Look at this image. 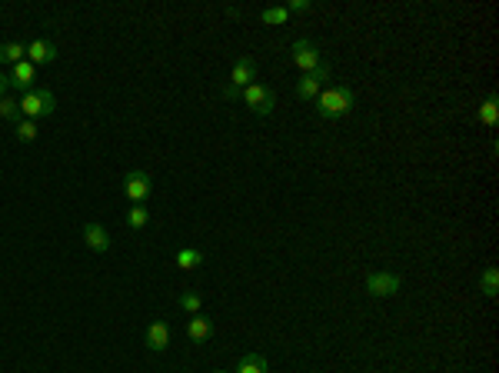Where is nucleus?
Returning a JSON list of instances; mask_svg holds the SVG:
<instances>
[{
  "instance_id": "1",
  "label": "nucleus",
  "mask_w": 499,
  "mask_h": 373,
  "mask_svg": "<svg viewBox=\"0 0 499 373\" xmlns=\"http://www.w3.org/2000/svg\"><path fill=\"white\" fill-rule=\"evenodd\" d=\"M349 110H353V90L347 84H333V87H326L320 97H316V113H320V121H340V117H347Z\"/></svg>"
},
{
  "instance_id": "2",
  "label": "nucleus",
  "mask_w": 499,
  "mask_h": 373,
  "mask_svg": "<svg viewBox=\"0 0 499 373\" xmlns=\"http://www.w3.org/2000/svg\"><path fill=\"white\" fill-rule=\"evenodd\" d=\"M54 110H57V97H54V90H47V87H33L21 97V117L23 121L54 117Z\"/></svg>"
},
{
  "instance_id": "3",
  "label": "nucleus",
  "mask_w": 499,
  "mask_h": 373,
  "mask_svg": "<svg viewBox=\"0 0 499 373\" xmlns=\"http://www.w3.org/2000/svg\"><path fill=\"white\" fill-rule=\"evenodd\" d=\"M253 80H257V60L243 54L230 70V84L223 87V100H240V90L250 87Z\"/></svg>"
},
{
  "instance_id": "4",
  "label": "nucleus",
  "mask_w": 499,
  "mask_h": 373,
  "mask_svg": "<svg viewBox=\"0 0 499 373\" xmlns=\"http://www.w3.org/2000/svg\"><path fill=\"white\" fill-rule=\"evenodd\" d=\"M240 100L247 104L257 117H270L273 107H276V97H273V90L267 87V84H260V80H253L250 87L240 90Z\"/></svg>"
},
{
  "instance_id": "5",
  "label": "nucleus",
  "mask_w": 499,
  "mask_h": 373,
  "mask_svg": "<svg viewBox=\"0 0 499 373\" xmlns=\"http://www.w3.org/2000/svg\"><path fill=\"white\" fill-rule=\"evenodd\" d=\"M326 80H330V67L320 64L316 70H310V74H303V77L296 80V97H300V100H316L320 94H323Z\"/></svg>"
},
{
  "instance_id": "6",
  "label": "nucleus",
  "mask_w": 499,
  "mask_h": 373,
  "mask_svg": "<svg viewBox=\"0 0 499 373\" xmlns=\"http://www.w3.org/2000/svg\"><path fill=\"white\" fill-rule=\"evenodd\" d=\"M150 190H153V180L147 170H130V174L123 177V194H127L130 204H143V200L150 197Z\"/></svg>"
},
{
  "instance_id": "7",
  "label": "nucleus",
  "mask_w": 499,
  "mask_h": 373,
  "mask_svg": "<svg viewBox=\"0 0 499 373\" xmlns=\"http://www.w3.org/2000/svg\"><path fill=\"white\" fill-rule=\"evenodd\" d=\"M290 60H293V67H300L303 74H310V70H316V67L323 64L320 47H316L313 40H296L293 50H290Z\"/></svg>"
},
{
  "instance_id": "8",
  "label": "nucleus",
  "mask_w": 499,
  "mask_h": 373,
  "mask_svg": "<svg viewBox=\"0 0 499 373\" xmlns=\"http://www.w3.org/2000/svg\"><path fill=\"white\" fill-rule=\"evenodd\" d=\"M400 286H403V280L396 274H390V270H373L366 277L369 296H393V294H400Z\"/></svg>"
},
{
  "instance_id": "9",
  "label": "nucleus",
  "mask_w": 499,
  "mask_h": 373,
  "mask_svg": "<svg viewBox=\"0 0 499 373\" xmlns=\"http://www.w3.org/2000/svg\"><path fill=\"white\" fill-rule=\"evenodd\" d=\"M186 337L194 343H206L213 337V320L203 317V313H194V317L186 320Z\"/></svg>"
},
{
  "instance_id": "10",
  "label": "nucleus",
  "mask_w": 499,
  "mask_h": 373,
  "mask_svg": "<svg viewBox=\"0 0 499 373\" xmlns=\"http://www.w3.org/2000/svg\"><path fill=\"white\" fill-rule=\"evenodd\" d=\"M167 347H170V327L163 320H153L150 327H147V350L163 353Z\"/></svg>"
},
{
  "instance_id": "11",
  "label": "nucleus",
  "mask_w": 499,
  "mask_h": 373,
  "mask_svg": "<svg viewBox=\"0 0 499 373\" xmlns=\"http://www.w3.org/2000/svg\"><path fill=\"white\" fill-rule=\"evenodd\" d=\"M84 240H87V247L94 253H107L110 250V233L103 223H87L84 227Z\"/></svg>"
},
{
  "instance_id": "12",
  "label": "nucleus",
  "mask_w": 499,
  "mask_h": 373,
  "mask_svg": "<svg viewBox=\"0 0 499 373\" xmlns=\"http://www.w3.org/2000/svg\"><path fill=\"white\" fill-rule=\"evenodd\" d=\"M27 60H30L33 67L50 64V60H57V44L54 40H33V44H27Z\"/></svg>"
},
{
  "instance_id": "13",
  "label": "nucleus",
  "mask_w": 499,
  "mask_h": 373,
  "mask_svg": "<svg viewBox=\"0 0 499 373\" xmlns=\"http://www.w3.org/2000/svg\"><path fill=\"white\" fill-rule=\"evenodd\" d=\"M33 74H37V67L30 64V60H21L17 67H11V87L17 90H33Z\"/></svg>"
},
{
  "instance_id": "14",
  "label": "nucleus",
  "mask_w": 499,
  "mask_h": 373,
  "mask_svg": "<svg viewBox=\"0 0 499 373\" xmlns=\"http://www.w3.org/2000/svg\"><path fill=\"white\" fill-rule=\"evenodd\" d=\"M203 250H196V247H180V250L174 253V264L180 267V270H196V267H203Z\"/></svg>"
},
{
  "instance_id": "15",
  "label": "nucleus",
  "mask_w": 499,
  "mask_h": 373,
  "mask_svg": "<svg viewBox=\"0 0 499 373\" xmlns=\"http://www.w3.org/2000/svg\"><path fill=\"white\" fill-rule=\"evenodd\" d=\"M270 370V363L263 353H243L237 363V373H267Z\"/></svg>"
},
{
  "instance_id": "16",
  "label": "nucleus",
  "mask_w": 499,
  "mask_h": 373,
  "mask_svg": "<svg viewBox=\"0 0 499 373\" xmlns=\"http://www.w3.org/2000/svg\"><path fill=\"white\" fill-rule=\"evenodd\" d=\"M496 121H499V97L489 94V97L479 104V123H483V127H496Z\"/></svg>"
},
{
  "instance_id": "17",
  "label": "nucleus",
  "mask_w": 499,
  "mask_h": 373,
  "mask_svg": "<svg viewBox=\"0 0 499 373\" xmlns=\"http://www.w3.org/2000/svg\"><path fill=\"white\" fill-rule=\"evenodd\" d=\"M21 60H27L23 44H0V67H17Z\"/></svg>"
},
{
  "instance_id": "18",
  "label": "nucleus",
  "mask_w": 499,
  "mask_h": 373,
  "mask_svg": "<svg viewBox=\"0 0 499 373\" xmlns=\"http://www.w3.org/2000/svg\"><path fill=\"white\" fill-rule=\"evenodd\" d=\"M479 294L489 296V300L499 294V270L496 267H486V270H483V277H479Z\"/></svg>"
},
{
  "instance_id": "19",
  "label": "nucleus",
  "mask_w": 499,
  "mask_h": 373,
  "mask_svg": "<svg viewBox=\"0 0 499 373\" xmlns=\"http://www.w3.org/2000/svg\"><path fill=\"white\" fill-rule=\"evenodd\" d=\"M127 227H130V230H143V227H147V220H150V210L143 207V204H130V210H127Z\"/></svg>"
},
{
  "instance_id": "20",
  "label": "nucleus",
  "mask_w": 499,
  "mask_h": 373,
  "mask_svg": "<svg viewBox=\"0 0 499 373\" xmlns=\"http://www.w3.org/2000/svg\"><path fill=\"white\" fill-rule=\"evenodd\" d=\"M176 307L186 310V313H200V307H203V296L196 294V290H184V294L176 296Z\"/></svg>"
},
{
  "instance_id": "21",
  "label": "nucleus",
  "mask_w": 499,
  "mask_h": 373,
  "mask_svg": "<svg viewBox=\"0 0 499 373\" xmlns=\"http://www.w3.org/2000/svg\"><path fill=\"white\" fill-rule=\"evenodd\" d=\"M0 117L4 121H17L21 123V100H13V97H0Z\"/></svg>"
},
{
  "instance_id": "22",
  "label": "nucleus",
  "mask_w": 499,
  "mask_h": 373,
  "mask_svg": "<svg viewBox=\"0 0 499 373\" xmlns=\"http://www.w3.org/2000/svg\"><path fill=\"white\" fill-rule=\"evenodd\" d=\"M263 23H270V27H283V23L290 21V13H286V7H267V11L260 13Z\"/></svg>"
},
{
  "instance_id": "23",
  "label": "nucleus",
  "mask_w": 499,
  "mask_h": 373,
  "mask_svg": "<svg viewBox=\"0 0 499 373\" xmlns=\"http://www.w3.org/2000/svg\"><path fill=\"white\" fill-rule=\"evenodd\" d=\"M13 133H17V140L21 143H30V140H37V133L40 130H37V121H21Z\"/></svg>"
},
{
  "instance_id": "24",
  "label": "nucleus",
  "mask_w": 499,
  "mask_h": 373,
  "mask_svg": "<svg viewBox=\"0 0 499 373\" xmlns=\"http://www.w3.org/2000/svg\"><path fill=\"white\" fill-rule=\"evenodd\" d=\"M310 7H313L310 0H290V4H286V13H303V11H310Z\"/></svg>"
},
{
  "instance_id": "25",
  "label": "nucleus",
  "mask_w": 499,
  "mask_h": 373,
  "mask_svg": "<svg viewBox=\"0 0 499 373\" xmlns=\"http://www.w3.org/2000/svg\"><path fill=\"white\" fill-rule=\"evenodd\" d=\"M7 87H11V74L0 70V97H7Z\"/></svg>"
},
{
  "instance_id": "26",
  "label": "nucleus",
  "mask_w": 499,
  "mask_h": 373,
  "mask_svg": "<svg viewBox=\"0 0 499 373\" xmlns=\"http://www.w3.org/2000/svg\"><path fill=\"white\" fill-rule=\"evenodd\" d=\"M213 373H227V370H213Z\"/></svg>"
}]
</instances>
